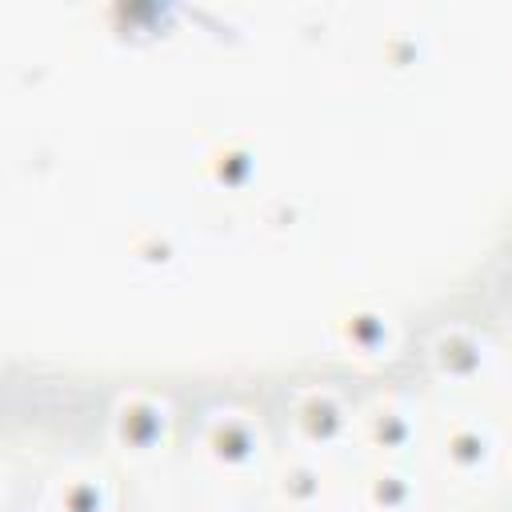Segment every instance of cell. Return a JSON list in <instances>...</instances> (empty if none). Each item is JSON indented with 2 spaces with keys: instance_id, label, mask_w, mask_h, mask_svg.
<instances>
[{
  "instance_id": "30bf717a",
  "label": "cell",
  "mask_w": 512,
  "mask_h": 512,
  "mask_svg": "<svg viewBox=\"0 0 512 512\" xmlns=\"http://www.w3.org/2000/svg\"><path fill=\"white\" fill-rule=\"evenodd\" d=\"M284 492H292V496H312L316 492V476L308 472V468H292V472H284Z\"/></svg>"
},
{
  "instance_id": "5b68a950",
  "label": "cell",
  "mask_w": 512,
  "mask_h": 512,
  "mask_svg": "<svg viewBox=\"0 0 512 512\" xmlns=\"http://www.w3.org/2000/svg\"><path fill=\"white\" fill-rule=\"evenodd\" d=\"M488 452H492V448H488V436H484L480 428H472V424L448 432V440H444V456H448V464H452L456 472H476V468H484Z\"/></svg>"
},
{
  "instance_id": "7a4b0ae2",
  "label": "cell",
  "mask_w": 512,
  "mask_h": 512,
  "mask_svg": "<svg viewBox=\"0 0 512 512\" xmlns=\"http://www.w3.org/2000/svg\"><path fill=\"white\" fill-rule=\"evenodd\" d=\"M292 420H296V428H300L304 440L324 444V440H332L344 428V408H340V400L332 392H304L296 400Z\"/></svg>"
},
{
  "instance_id": "ba28073f",
  "label": "cell",
  "mask_w": 512,
  "mask_h": 512,
  "mask_svg": "<svg viewBox=\"0 0 512 512\" xmlns=\"http://www.w3.org/2000/svg\"><path fill=\"white\" fill-rule=\"evenodd\" d=\"M368 428H372V440L384 444V448H400L412 436V420L392 404H376L372 416H368Z\"/></svg>"
},
{
  "instance_id": "52a82bcc",
  "label": "cell",
  "mask_w": 512,
  "mask_h": 512,
  "mask_svg": "<svg viewBox=\"0 0 512 512\" xmlns=\"http://www.w3.org/2000/svg\"><path fill=\"white\" fill-rule=\"evenodd\" d=\"M56 500L64 512H104V484L92 476H64Z\"/></svg>"
},
{
  "instance_id": "8992f818",
  "label": "cell",
  "mask_w": 512,
  "mask_h": 512,
  "mask_svg": "<svg viewBox=\"0 0 512 512\" xmlns=\"http://www.w3.org/2000/svg\"><path fill=\"white\" fill-rule=\"evenodd\" d=\"M344 336H348V344H352L356 352L376 356L380 348H388L392 328H388V320H384V316H376V312H356V316H348V320H344Z\"/></svg>"
},
{
  "instance_id": "6da1fadb",
  "label": "cell",
  "mask_w": 512,
  "mask_h": 512,
  "mask_svg": "<svg viewBox=\"0 0 512 512\" xmlns=\"http://www.w3.org/2000/svg\"><path fill=\"white\" fill-rule=\"evenodd\" d=\"M164 424H168L164 404L152 396H124L116 408V420H112L116 440L124 448H152L164 436Z\"/></svg>"
},
{
  "instance_id": "277c9868",
  "label": "cell",
  "mask_w": 512,
  "mask_h": 512,
  "mask_svg": "<svg viewBox=\"0 0 512 512\" xmlns=\"http://www.w3.org/2000/svg\"><path fill=\"white\" fill-rule=\"evenodd\" d=\"M432 360H436V368H440L444 376H472V372L484 364V348H480V340H476L472 332L456 328V332H444V336L436 340Z\"/></svg>"
},
{
  "instance_id": "9c48e42d",
  "label": "cell",
  "mask_w": 512,
  "mask_h": 512,
  "mask_svg": "<svg viewBox=\"0 0 512 512\" xmlns=\"http://www.w3.org/2000/svg\"><path fill=\"white\" fill-rule=\"evenodd\" d=\"M408 496H412V488L404 484V476H380V480L372 484V500H376L380 508H388V512L404 508Z\"/></svg>"
},
{
  "instance_id": "3957f363",
  "label": "cell",
  "mask_w": 512,
  "mask_h": 512,
  "mask_svg": "<svg viewBox=\"0 0 512 512\" xmlns=\"http://www.w3.org/2000/svg\"><path fill=\"white\" fill-rule=\"evenodd\" d=\"M208 448L224 464H244L256 452V428L240 412H216L208 424Z\"/></svg>"
}]
</instances>
